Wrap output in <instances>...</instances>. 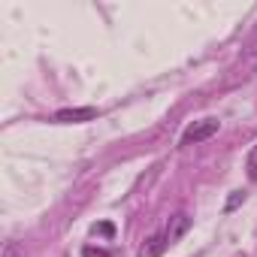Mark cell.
<instances>
[{
  "mask_svg": "<svg viewBox=\"0 0 257 257\" xmlns=\"http://www.w3.org/2000/svg\"><path fill=\"white\" fill-rule=\"evenodd\" d=\"M230 73H233L230 82H245V79H251V76L257 73V31H254V37L245 43V49H242V55H239V61H236V67H233Z\"/></svg>",
  "mask_w": 257,
  "mask_h": 257,
  "instance_id": "6da1fadb",
  "label": "cell"
},
{
  "mask_svg": "<svg viewBox=\"0 0 257 257\" xmlns=\"http://www.w3.org/2000/svg\"><path fill=\"white\" fill-rule=\"evenodd\" d=\"M218 134V121L215 118H203V121H194L188 131L182 134V146H197V143H206Z\"/></svg>",
  "mask_w": 257,
  "mask_h": 257,
  "instance_id": "7a4b0ae2",
  "label": "cell"
},
{
  "mask_svg": "<svg viewBox=\"0 0 257 257\" xmlns=\"http://www.w3.org/2000/svg\"><path fill=\"white\" fill-rule=\"evenodd\" d=\"M100 112L94 109V106H76V109H61V112H55V118L52 121H58V124H82V121H94Z\"/></svg>",
  "mask_w": 257,
  "mask_h": 257,
  "instance_id": "3957f363",
  "label": "cell"
},
{
  "mask_svg": "<svg viewBox=\"0 0 257 257\" xmlns=\"http://www.w3.org/2000/svg\"><path fill=\"white\" fill-rule=\"evenodd\" d=\"M170 245H173V242L167 239V233H164V230H161V233H152V236L140 245V257H161Z\"/></svg>",
  "mask_w": 257,
  "mask_h": 257,
  "instance_id": "277c9868",
  "label": "cell"
},
{
  "mask_svg": "<svg viewBox=\"0 0 257 257\" xmlns=\"http://www.w3.org/2000/svg\"><path fill=\"white\" fill-rule=\"evenodd\" d=\"M191 230V218L185 215V212H176L170 221H167V227H164V233H167V239L170 242H176V239H182L185 233Z\"/></svg>",
  "mask_w": 257,
  "mask_h": 257,
  "instance_id": "5b68a950",
  "label": "cell"
},
{
  "mask_svg": "<svg viewBox=\"0 0 257 257\" xmlns=\"http://www.w3.org/2000/svg\"><path fill=\"white\" fill-rule=\"evenodd\" d=\"M245 170H248V179L257 182V143L251 146V152H248V158H245Z\"/></svg>",
  "mask_w": 257,
  "mask_h": 257,
  "instance_id": "8992f818",
  "label": "cell"
},
{
  "mask_svg": "<svg viewBox=\"0 0 257 257\" xmlns=\"http://www.w3.org/2000/svg\"><path fill=\"white\" fill-rule=\"evenodd\" d=\"M239 203H245V191H233V197L227 200V212H233Z\"/></svg>",
  "mask_w": 257,
  "mask_h": 257,
  "instance_id": "52a82bcc",
  "label": "cell"
},
{
  "mask_svg": "<svg viewBox=\"0 0 257 257\" xmlns=\"http://www.w3.org/2000/svg\"><path fill=\"white\" fill-rule=\"evenodd\" d=\"M4 257H25V254H22V248L16 242H7L4 245Z\"/></svg>",
  "mask_w": 257,
  "mask_h": 257,
  "instance_id": "ba28073f",
  "label": "cell"
},
{
  "mask_svg": "<svg viewBox=\"0 0 257 257\" xmlns=\"http://www.w3.org/2000/svg\"><path fill=\"white\" fill-rule=\"evenodd\" d=\"M91 233H103V236H112V233H115V227H112V224H94V227H91Z\"/></svg>",
  "mask_w": 257,
  "mask_h": 257,
  "instance_id": "9c48e42d",
  "label": "cell"
},
{
  "mask_svg": "<svg viewBox=\"0 0 257 257\" xmlns=\"http://www.w3.org/2000/svg\"><path fill=\"white\" fill-rule=\"evenodd\" d=\"M82 257H109V251H103V248H82Z\"/></svg>",
  "mask_w": 257,
  "mask_h": 257,
  "instance_id": "30bf717a",
  "label": "cell"
}]
</instances>
